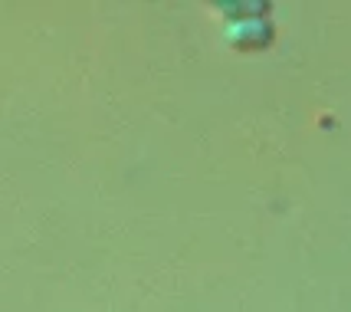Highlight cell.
Segmentation results:
<instances>
[{
	"label": "cell",
	"mask_w": 351,
	"mask_h": 312,
	"mask_svg": "<svg viewBox=\"0 0 351 312\" xmlns=\"http://www.w3.org/2000/svg\"><path fill=\"white\" fill-rule=\"evenodd\" d=\"M227 36L237 43L240 49H260L269 43V36H273V30H269V23L266 20H243V23H237V30H227Z\"/></svg>",
	"instance_id": "obj_1"
}]
</instances>
